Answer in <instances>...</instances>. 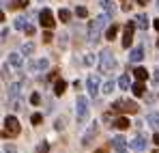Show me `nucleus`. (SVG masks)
Segmentation results:
<instances>
[{
  "mask_svg": "<svg viewBox=\"0 0 159 153\" xmlns=\"http://www.w3.org/2000/svg\"><path fill=\"white\" fill-rule=\"evenodd\" d=\"M107 20H110V15L103 13V15H99V17H95L90 24H88V41L95 45V43H99V37H101V30H103V26L107 24Z\"/></svg>",
  "mask_w": 159,
  "mask_h": 153,
  "instance_id": "obj_1",
  "label": "nucleus"
},
{
  "mask_svg": "<svg viewBox=\"0 0 159 153\" xmlns=\"http://www.w3.org/2000/svg\"><path fill=\"white\" fill-rule=\"evenodd\" d=\"M17 134H20V121L15 117H7L4 119V129L0 131V136L2 138H15Z\"/></svg>",
  "mask_w": 159,
  "mask_h": 153,
  "instance_id": "obj_2",
  "label": "nucleus"
},
{
  "mask_svg": "<svg viewBox=\"0 0 159 153\" xmlns=\"http://www.w3.org/2000/svg\"><path fill=\"white\" fill-rule=\"evenodd\" d=\"M99 65H101V71H114L116 69V58L112 50H103L99 56Z\"/></svg>",
  "mask_w": 159,
  "mask_h": 153,
  "instance_id": "obj_3",
  "label": "nucleus"
},
{
  "mask_svg": "<svg viewBox=\"0 0 159 153\" xmlns=\"http://www.w3.org/2000/svg\"><path fill=\"white\" fill-rule=\"evenodd\" d=\"M138 103L131 102V99H118V102L112 106V110L114 112H129V114H133V112H138Z\"/></svg>",
  "mask_w": 159,
  "mask_h": 153,
  "instance_id": "obj_4",
  "label": "nucleus"
},
{
  "mask_svg": "<svg viewBox=\"0 0 159 153\" xmlns=\"http://www.w3.org/2000/svg\"><path fill=\"white\" fill-rule=\"evenodd\" d=\"M39 22H41V26H45V28H54V13L52 9H43L41 13H39Z\"/></svg>",
  "mask_w": 159,
  "mask_h": 153,
  "instance_id": "obj_5",
  "label": "nucleus"
},
{
  "mask_svg": "<svg viewBox=\"0 0 159 153\" xmlns=\"http://www.w3.org/2000/svg\"><path fill=\"white\" fill-rule=\"evenodd\" d=\"M86 88H88V95H90V97H97V95H99V78L97 76H88V80H86Z\"/></svg>",
  "mask_w": 159,
  "mask_h": 153,
  "instance_id": "obj_6",
  "label": "nucleus"
},
{
  "mask_svg": "<svg viewBox=\"0 0 159 153\" xmlns=\"http://www.w3.org/2000/svg\"><path fill=\"white\" fill-rule=\"evenodd\" d=\"M86 117H88V102H86L84 95H80L78 97V119L86 121Z\"/></svg>",
  "mask_w": 159,
  "mask_h": 153,
  "instance_id": "obj_7",
  "label": "nucleus"
},
{
  "mask_svg": "<svg viewBox=\"0 0 159 153\" xmlns=\"http://www.w3.org/2000/svg\"><path fill=\"white\" fill-rule=\"evenodd\" d=\"M133 30H135V24L129 22V24L125 26V32H123V48H129L133 41Z\"/></svg>",
  "mask_w": 159,
  "mask_h": 153,
  "instance_id": "obj_8",
  "label": "nucleus"
},
{
  "mask_svg": "<svg viewBox=\"0 0 159 153\" xmlns=\"http://www.w3.org/2000/svg\"><path fill=\"white\" fill-rule=\"evenodd\" d=\"M112 147H114L118 153H125V151H127V142H125V138H123V136L112 138Z\"/></svg>",
  "mask_w": 159,
  "mask_h": 153,
  "instance_id": "obj_9",
  "label": "nucleus"
},
{
  "mask_svg": "<svg viewBox=\"0 0 159 153\" xmlns=\"http://www.w3.org/2000/svg\"><path fill=\"white\" fill-rule=\"evenodd\" d=\"M48 67H50V63H48L45 58L32 60V63H30V71H34V74H37V71H43V69H48Z\"/></svg>",
  "mask_w": 159,
  "mask_h": 153,
  "instance_id": "obj_10",
  "label": "nucleus"
},
{
  "mask_svg": "<svg viewBox=\"0 0 159 153\" xmlns=\"http://www.w3.org/2000/svg\"><path fill=\"white\" fill-rule=\"evenodd\" d=\"M142 58H144V48H142V45L133 48V50H131V54H129V60H131V63H140Z\"/></svg>",
  "mask_w": 159,
  "mask_h": 153,
  "instance_id": "obj_11",
  "label": "nucleus"
},
{
  "mask_svg": "<svg viewBox=\"0 0 159 153\" xmlns=\"http://www.w3.org/2000/svg\"><path fill=\"white\" fill-rule=\"evenodd\" d=\"M101 9L106 11L110 17H114V15H116V4H114L112 0H101Z\"/></svg>",
  "mask_w": 159,
  "mask_h": 153,
  "instance_id": "obj_12",
  "label": "nucleus"
},
{
  "mask_svg": "<svg viewBox=\"0 0 159 153\" xmlns=\"http://www.w3.org/2000/svg\"><path fill=\"white\" fill-rule=\"evenodd\" d=\"M131 149H135L138 153L144 151V149H146V140H144L142 136H135V138L131 140Z\"/></svg>",
  "mask_w": 159,
  "mask_h": 153,
  "instance_id": "obj_13",
  "label": "nucleus"
},
{
  "mask_svg": "<svg viewBox=\"0 0 159 153\" xmlns=\"http://www.w3.org/2000/svg\"><path fill=\"white\" fill-rule=\"evenodd\" d=\"M95 136H97V125L93 123V125H90V129H88V131L84 134V140H82V142H84V145H90Z\"/></svg>",
  "mask_w": 159,
  "mask_h": 153,
  "instance_id": "obj_14",
  "label": "nucleus"
},
{
  "mask_svg": "<svg viewBox=\"0 0 159 153\" xmlns=\"http://www.w3.org/2000/svg\"><path fill=\"white\" fill-rule=\"evenodd\" d=\"M133 24L138 26L140 30H146V28H148V17L142 13V15H138V17H135V22H133Z\"/></svg>",
  "mask_w": 159,
  "mask_h": 153,
  "instance_id": "obj_15",
  "label": "nucleus"
},
{
  "mask_svg": "<svg viewBox=\"0 0 159 153\" xmlns=\"http://www.w3.org/2000/svg\"><path fill=\"white\" fill-rule=\"evenodd\" d=\"M9 65H11V67H20V65H22V54H20V52L9 54Z\"/></svg>",
  "mask_w": 159,
  "mask_h": 153,
  "instance_id": "obj_16",
  "label": "nucleus"
},
{
  "mask_svg": "<svg viewBox=\"0 0 159 153\" xmlns=\"http://www.w3.org/2000/svg\"><path fill=\"white\" fill-rule=\"evenodd\" d=\"M116 129H127L129 127V121L125 119V117H118V119H114V123H112Z\"/></svg>",
  "mask_w": 159,
  "mask_h": 153,
  "instance_id": "obj_17",
  "label": "nucleus"
},
{
  "mask_svg": "<svg viewBox=\"0 0 159 153\" xmlns=\"http://www.w3.org/2000/svg\"><path fill=\"white\" fill-rule=\"evenodd\" d=\"M133 74H135V80H140V82H144V80L148 78V71H146L144 67H135Z\"/></svg>",
  "mask_w": 159,
  "mask_h": 153,
  "instance_id": "obj_18",
  "label": "nucleus"
},
{
  "mask_svg": "<svg viewBox=\"0 0 159 153\" xmlns=\"http://www.w3.org/2000/svg\"><path fill=\"white\" fill-rule=\"evenodd\" d=\"M146 121H148V123H151L155 129H159V112H148Z\"/></svg>",
  "mask_w": 159,
  "mask_h": 153,
  "instance_id": "obj_19",
  "label": "nucleus"
},
{
  "mask_svg": "<svg viewBox=\"0 0 159 153\" xmlns=\"http://www.w3.org/2000/svg\"><path fill=\"white\" fill-rule=\"evenodd\" d=\"M13 26H15L17 30H24V28L28 26V17H24V15H17V20L13 22Z\"/></svg>",
  "mask_w": 159,
  "mask_h": 153,
  "instance_id": "obj_20",
  "label": "nucleus"
},
{
  "mask_svg": "<svg viewBox=\"0 0 159 153\" xmlns=\"http://www.w3.org/2000/svg\"><path fill=\"white\" fill-rule=\"evenodd\" d=\"M65 88H67V82H65V80H56V84H54V93H56V95H62Z\"/></svg>",
  "mask_w": 159,
  "mask_h": 153,
  "instance_id": "obj_21",
  "label": "nucleus"
},
{
  "mask_svg": "<svg viewBox=\"0 0 159 153\" xmlns=\"http://www.w3.org/2000/svg\"><path fill=\"white\" fill-rule=\"evenodd\" d=\"M131 91H133V95H135V97H142V95H144V84L138 80V82L131 86Z\"/></svg>",
  "mask_w": 159,
  "mask_h": 153,
  "instance_id": "obj_22",
  "label": "nucleus"
},
{
  "mask_svg": "<svg viewBox=\"0 0 159 153\" xmlns=\"http://www.w3.org/2000/svg\"><path fill=\"white\" fill-rule=\"evenodd\" d=\"M116 35H118V26H110V28L106 30V39H110V41L116 39Z\"/></svg>",
  "mask_w": 159,
  "mask_h": 153,
  "instance_id": "obj_23",
  "label": "nucleus"
},
{
  "mask_svg": "<svg viewBox=\"0 0 159 153\" xmlns=\"http://www.w3.org/2000/svg\"><path fill=\"white\" fill-rule=\"evenodd\" d=\"M34 52V43H24L22 45V56H32Z\"/></svg>",
  "mask_w": 159,
  "mask_h": 153,
  "instance_id": "obj_24",
  "label": "nucleus"
},
{
  "mask_svg": "<svg viewBox=\"0 0 159 153\" xmlns=\"http://www.w3.org/2000/svg\"><path fill=\"white\" fill-rule=\"evenodd\" d=\"M58 17H60V22H69L71 20V11L69 9H60L58 11Z\"/></svg>",
  "mask_w": 159,
  "mask_h": 153,
  "instance_id": "obj_25",
  "label": "nucleus"
},
{
  "mask_svg": "<svg viewBox=\"0 0 159 153\" xmlns=\"http://www.w3.org/2000/svg\"><path fill=\"white\" fill-rule=\"evenodd\" d=\"M26 4H28L26 0H11L9 2V9H24Z\"/></svg>",
  "mask_w": 159,
  "mask_h": 153,
  "instance_id": "obj_26",
  "label": "nucleus"
},
{
  "mask_svg": "<svg viewBox=\"0 0 159 153\" xmlns=\"http://www.w3.org/2000/svg\"><path fill=\"white\" fill-rule=\"evenodd\" d=\"M118 86H120V91L129 88V86H131V82H129V76H120V80H118Z\"/></svg>",
  "mask_w": 159,
  "mask_h": 153,
  "instance_id": "obj_27",
  "label": "nucleus"
},
{
  "mask_svg": "<svg viewBox=\"0 0 159 153\" xmlns=\"http://www.w3.org/2000/svg\"><path fill=\"white\" fill-rule=\"evenodd\" d=\"M103 93H106V95L114 93V82H112V80H107L106 84H103Z\"/></svg>",
  "mask_w": 159,
  "mask_h": 153,
  "instance_id": "obj_28",
  "label": "nucleus"
},
{
  "mask_svg": "<svg viewBox=\"0 0 159 153\" xmlns=\"http://www.w3.org/2000/svg\"><path fill=\"white\" fill-rule=\"evenodd\" d=\"M41 121H43V117H41L39 112H34V114L30 117V123H32V125H41Z\"/></svg>",
  "mask_w": 159,
  "mask_h": 153,
  "instance_id": "obj_29",
  "label": "nucleus"
},
{
  "mask_svg": "<svg viewBox=\"0 0 159 153\" xmlns=\"http://www.w3.org/2000/svg\"><path fill=\"white\" fill-rule=\"evenodd\" d=\"M20 93H22V84H13V86H11V99H13L15 95H20Z\"/></svg>",
  "mask_w": 159,
  "mask_h": 153,
  "instance_id": "obj_30",
  "label": "nucleus"
},
{
  "mask_svg": "<svg viewBox=\"0 0 159 153\" xmlns=\"http://www.w3.org/2000/svg\"><path fill=\"white\" fill-rule=\"evenodd\" d=\"M86 13H88L86 7H78V9H75V15H78V17H86Z\"/></svg>",
  "mask_w": 159,
  "mask_h": 153,
  "instance_id": "obj_31",
  "label": "nucleus"
},
{
  "mask_svg": "<svg viewBox=\"0 0 159 153\" xmlns=\"http://www.w3.org/2000/svg\"><path fill=\"white\" fill-rule=\"evenodd\" d=\"M153 84L159 86V69H155V74H153Z\"/></svg>",
  "mask_w": 159,
  "mask_h": 153,
  "instance_id": "obj_32",
  "label": "nucleus"
},
{
  "mask_svg": "<svg viewBox=\"0 0 159 153\" xmlns=\"http://www.w3.org/2000/svg\"><path fill=\"white\" fill-rule=\"evenodd\" d=\"M48 149H50L48 142H41V145H39V153H48Z\"/></svg>",
  "mask_w": 159,
  "mask_h": 153,
  "instance_id": "obj_33",
  "label": "nucleus"
},
{
  "mask_svg": "<svg viewBox=\"0 0 159 153\" xmlns=\"http://www.w3.org/2000/svg\"><path fill=\"white\" fill-rule=\"evenodd\" d=\"M39 99H41V97H39V95H37V93H32V95H30V102L34 103V106H37V103H39Z\"/></svg>",
  "mask_w": 159,
  "mask_h": 153,
  "instance_id": "obj_34",
  "label": "nucleus"
},
{
  "mask_svg": "<svg viewBox=\"0 0 159 153\" xmlns=\"http://www.w3.org/2000/svg\"><path fill=\"white\" fill-rule=\"evenodd\" d=\"M43 41H48V43H50V41H52V32H45V35H43Z\"/></svg>",
  "mask_w": 159,
  "mask_h": 153,
  "instance_id": "obj_35",
  "label": "nucleus"
},
{
  "mask_svg": "<svg viewBox=\"0 0 159 153\" xmlns=\"http://www.w3.org/2000/svg\"><path fill=\"white\" fill-rule=\"evenodd\" d=\"M24 30H26L28 35H34V28H32V26H30V24H28V26H26V28H24Z\"/></svg>",
  "mask_w": 159,
  "mask_h": 153,
  "instance_id": "obj_36",
  "label": "nucleus"
},
{
  "mask_svg": "<svg viewBox=\"0 0 159 153\" xmlns=\"http://www.w3.org/2000/svg\"><path fill=\"white\" fill-rule=\"evenodd\" d=\"M153 140H155V145H159V131L155 134V136H153Z\"/></svg>",
  "mask_w": 159,
  "mask_h": 153,
  "instance_id": "obj_37",
  "label": "nucleus"
},
{
  "mask_svg": "<svg viewBox=\"0 0 159 153\" xmlns=\"http://www.w3.org/2000/svg\"><path fill=\"white\" fill-rule=\"evenodd\" d=\"M2 22H4V13L0 11V24H2Z\"/></svg>",
  "mask_w": 159,
  "mask_h": 153,
  "instance_id": "obj_38",
  "label": "nucleus"
},
{
  "mask_svg": "<svg viewBox=\"0 0 159 153\" xmlns=\"http://www.w3.org/2000/svg\"><path fill=\"white\" fill-rule=\"evenodd\" d=\"M4 35H7V32H0V43L4 41Z\"/></svg>",
  "mask_w": 159,
  "mask_h": 153,
  "instance_id": "obj_39",
  "label": "nucleus"
},
{
  "mask_svg": "<svg viewBox=\"0 0 159 153\" xmlns=\"http://www.w3.org/2000/svg\"><path fill=\"white\" fill-rule=\"evenodd\" d=\"M0 2H2V4H7V7H9V2H11V0H0Z\"/></svg>",
  "mask_w": 159,
  "mask_h": 153,
  "instance_id": "obj_40",
  "label": "nucleus"
},
{
  "mask_svg": "<svg viewBox=\"0 0 159 153\" xmlns=\"http://www.w3.org/2000/svg\"><path fill=\"white\" fill-rule=\"evenodd\" d=\"M95 153H106V149H97V151H95Z\"/></svg>",
  "mask_w": 159,
  "mask_h": 153,
  "instance_id": "obj_41",
  "label": "nucleus"
},
{
  "mask_svg": "<svg viewBox=\"0 0 159 153\" xmlns=\"http://www.w3.org/2000/svg\"><path fill=\"white\" fill-rule=\"evenodd\" d=\"M155 28H157V30H159V20H155Z\"/></svg>",
  "mask_w": 159,
  "mask_h": 153,
  "instance_id": "obj_42",
  "label": "nucleus"
},
{
  "mask_svg": "<svg viewBox=\"0 0 159 153\" xmlns=\"http://www.w3.org/2000/svg\"><path fill=\"white\" fill-rule=\"evenodd\" d=\"M138 2H140V4H146V2H148V0H138Z\"/></svg>",
  "mask_w": 159,
  "mask_h": 153,
  "instance_id": "obj_43",
  "label": "nucleus"
},
{
  "mask_svg": "<svg viewBox=\"0 0 159 153\" xmlns=\"http://www.w3.org/2000/svg\"><path fill=\"white\" fill-rule=\"evenodd\" d=\"M157 9H159V0H157Z\"/></svg>",
  "mask_w": 159,
  "mask_h": 153,
  "instance_id": "obj_44",
  "label": "nucleus"
}]
</instances>
